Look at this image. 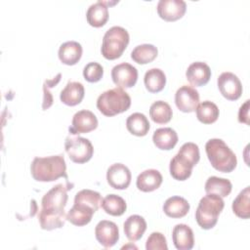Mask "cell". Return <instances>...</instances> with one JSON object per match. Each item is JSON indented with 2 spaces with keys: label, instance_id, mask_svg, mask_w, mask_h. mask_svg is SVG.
I'll use <instances>...</instances> for the list:
<instances>
[{
  "label": "cell",
  "instance_id": "3",
  "mask_svg": "<svg viewBox=\"0 0 250 250\" xmlns=\"http://www.w3.org/2000/svg\"><path fill=\"white\" fill-rule=\"evenodd\" d=\"M200 158L198 146L194 143H185L178 153L170 161V174L178 181H185L190 177L192 168Z\"/></svg>",
  "mask_w": 250,
  "mask_h": 250
},
{
  "label": "cell",
  "instance_id": "38",
  "mask_svg": "<svg viewBox=\"0 0 250 250\" xmlns=\"http://www.w3.org/2000/svg\"><path fill=\"white\" fill-rule=\"evenodd\" d=\"M54 99L52 94L49 91V88L44 84L43 85V103H42V109L46 110L53 104Z\"/></svg>",
  "mask_w": 250,
  "mask_h": 250
},
{
  "label": "cell",
  "instance_id": "15",
  "mask_svg": "<svg viewBox=\"0 0 250 250\" xmlns=\"http://www.w3.org/2000/svg\"><path fill=\"white\" fill-rule=\"evenodd\" d=\"M156 9L161 19L167 21H174L185 15L187 4L184 0H159Z\"/></svg>",
  "mask_w": 250,
  "mask_h": 250
},
{
  "label": "cell",
  "instance_id": "2",
  "mask_svg": "<svg viewBox=\"0 0 250 250\" xmlns=\"http://www.w3.org/2000/svg\"><path fill=\"white\" fill-rule=\"evenodd\" d=\"M30 172L37 182H53L62 177L67 180L66 164L62 154L35 157L31 162Z\"/></svg>",
  "mask_w": 250,
  "mask_h": 250
},
{
  "label": "cell",
  "instance_id": "31",
  "mask_svg": "<svg viewBox=\"0 0 250 250\" xmlns=\"http://www.w3.org/2000/svg\"><path fill=\"white\" fill-rule=\"evenodd\" d=\"M157 48L152 44H141L136 46L131 52V58L140 64L151 62L157 57Z\"/></svg>",
  "mask_w": 250,
  "mask_h": 250
},
{
  "label": "cell",
  "instance_id": "17",
  "mask_svg": "<svg viewBox=\"0 0 250 250\" xmlns=\"http://www.w3.org/2000/svg\"><path fill=\"white\" fill-rule=\"evenodd\" d=\"M186 77L192 86H203L211 78V69L203 62H194L188 65L186 71Z\"/></svg>",
  "mask_w": 250,
  "mask_h": 250
},
{
  "label": "cell",
  "instance_id": "7",
  "mask_svg": "<svg viewBox=\"0 0 250 250\" xmlns=\"http://www.w3.org/2000/svg\"><path fill=\"white\" fill-rule=\"evenodd\" d=\"M129 33L122 26H112L108 28L104 37L101 52L107 60H115L121 57L129 44Z\"/></svg>",
  "mask_w": 250,
  "mask_h": 250
},
{
  "label": "cell",
  "instance_id": "27",
  "mask_svg": "<svg viewBox=\"0 0 250 250\" xmlns=\"http://www.w3.org/2000/svg\"><path fill=\"white\" fill-rule=\"evenodd\" d=\"M144 82L148 92L158 93L162 91L166 85V75L160 68L153 67L146 72Z\"/></svg>",
  "mask_w": 250,
  "mask_h": 250
},
{
  "label": "cell",
  "instance_id": "35",
  "mask_svg": "<svg viewBox=\"0 0 250 250\" xmlns=\"http://www.w3.org/2000/svg\"><path fill=\"white\" fill-rule=\"evenodd\" d=\"M103 75L104 67L97 62H88L83 68V76L88 82H98L102 79Z\"/></svg>",
  "mask_w": 250,
  "mask_h": 250
},
{
  "label": "cell",
  "instance_id": "10",
  "mask_svg": "<svg viewBox=\"0 0 250 250\" xmlns=\"http://www.w3.org/2000/svg\"><path fill=\"white\" fill-rule=\"evenodd\" d=\"M111 78L118 87L131 88L138 80V70L128 62H121L112 67Z\"/></svg>",
  "mask_w": 250,
  "mask_h": 250
},
{
  "label": "cell",
  "instance_id": "12",
  "mask_svg": "<svg viewBox=\"0 0 250 250\" xmlns=\"http://www.w3.org/2000/svg\"><path fill=\"white\" fill-rule=\"evenodd\" d=\"M98 127L97 116L90 110L82 109L77 111L71 121V125L68 127V131L71 135H78L83 133H89Z\"/></svg>",
  "mask_w": 250,
  "mask_h": 250
},
{
  "label": "cell",
  "instance_id": "37",
  "mask_svg": "<svg viewBox=\"0 0 250 250\" xmlns=\"http://www.w3.org/2000/svg\"><path fill=\"white\" fill-rule=\"evenodd\" d=\"M249 100L245 101V103L240 106L239 110H238V121L240 123H245L247 125H249Z\"/></svg>",
  "mask_w": 250,
  "mask_h": 250
},
{
  "label": "cell",
  "instance_id": "8",
  "mask_svg": "<svg viewBox=\"0 0 250 250\" xmlns=\"http://www.w3.org/2000/svg\"><path fill=\"white\" fill-rule=\"evenodd\" d=\"M64 148L70 160L79 164L89 161L94 153V147L88 139L71 134L65 139Z\"/></svg>",
  "mask_w": 250,
  "mask_h": 250
},
{
  "label": "cell",
  "instance_id": "5",
  "mask_svg": "<svg viewBox=\"0 0 250 250\" xmlns=\"http://www.w3.org/2000/svg\"><path fill=\"white\" fill-rule=\"evenodd\" d=\"M225 202L223 198L215 193H206L198 203L195 211V220L203 229H210L215 227L218 217L223 211Z\"/></svg>",
  "mask_w": 250,
  "mask_h": 250
},
{
  "label": "cell",
  "instance_id": "25",
  "mask_svg": "<svg viewBox=\"0 0 250 250\" xmlns=\"http://www.w3.org/2000/svg\"><path fill=\"white\" fill-rule=\"evenodd\" d=\"M163 211L170 218H183L189 211V203L182 196H171L164 202Z\"/></svg>",
  "mask_w": 250,
  "mask_h": 250
},
{
  "label": "cell",
  "instance_id": "30",
  "mask_svg": "<svg viewBox=\"0 0 250 250\" xmlns=\"http://www.w3.org/2000/svg\"><path fill=\"white\" fill-rule=\"evenodd\" d=\"M173 115V111L169 104L164 101H156L149 107V116L153 122L157 124L168 123Z\"/></svg>",
  "mask_w": 250,
  "mask_h": 250
},
{
  "label": "cell",
  "instance_id": "9",
  "mask_svg": "<svg viewBox=\"0 0 250 250\" xmlns=\"http://www.w3.org/2000/svg\"><path fill=\"white\" fill-rule=\"evenodd\" d=\"M217 85L221 94L229 101H236L242 94V84L239 78L232 72H223L217 79Z\"/></svg>",
  "mask_w": 250,
  "mask_h": 250
},
{
  "label": "cell",
  "instance_id": "18",
  "mask_svg": "<svg viewBox=\"0 0 250 250\" xmlns=\"http://www.w3.org/2000/svg\"><path fill=\"white\" fill-rule=\"evenodd\" d=\"M96 211L89 205L82 202H74L66 214V221L77 227L89 224Z\"/></svg>",
  "mask_w": 250,
  "mask_h": 250
},
{
  "label": "cell",
  "instance_id": "32",
  "mask_svg": "<svg viewBox=\"0 0 250 250\" xmlns=\"http://www.w3.org/2000/svg\"><path fill=\"white\" fill-rule=\"evenodd\" d=\"M195 111L197 119L204 124L214 123L219 117L218 106L210 101H204L198 104Z\"/></svg>",
  "mask_w": 250,
  "mask_h": 250
},
{
  "label": "cell",
  "instance_id": "22",
  "mask_svg": "<svg viewBox=\"0 0 250 250\" xmlns=\"http://www.w3.org/2000/svg\"><path fill=\"white\" fill-rule=\"evenodd\" d=\"M123 229L126 237L134 242L141 239L144 235L146 229V222L140 215H131L125 220Z\"/></svg>",
  "mask_w": 250,
  "mask_h": 250
},
{
  "label": "cell",
  "instance_id": "20",
  "mask_svg": "<svg viewBox=\"0 0 250 250\" xmlns=\"http://www.w3.org/2000/svg\"><path fill=\"white\" fill-rule=\"evenodd\" d=\"M162 175L158 170L147 169L139 174L137 177L136 185L140 190L144 192H149L157 189L162 184Z\"/></svg>",
  "mask_w": 250,
  "mask_h": 250
},
{
  "label": "cell",
  "instance_id": "33",
  "mask_svg": "<svg viewBox=\"0 0 250 250\" xmlns=\"http://www.w3.org/2000/svg\"><path fill=\"white\" fill-rule=\"evenodd\" d=\"M249 196H250V188L246 187L238 193V195L235 197V199L232 202L231 208L233 213L241 219H248L250 216Z\"/></svg>",
  "mask_w": 250,
  "mask_h": 250
},
{
  "label": "cell",
  "instance_id": "14",
  "mask_svg": "<svg viewBox=\"0 0 250 250\" xmlns=\"http://www.w3.org/2000/svg\"><path fill=\"white\" fill-rule=\"evenodd\" d=\"M132 175L129 168L122 163L110 165L106 171V181L115 189H126L131 183Z\"/></svg>",
  "mask_w": 250,
  "mask_h": 250
},
{
  "label": "cell",
  "instance_id": "26",
  "mask_svg": "<svg viewBox=\"0 0 250 250\" xmlns=\"http://www.w3.org/2000/svg\"><path fill=\"white\" fill-rule=\"evenodd\" d=\"M127 130L138 137L146 136L149 130V122L146 116L141 112H134L127 117L126 120Z\"/></svg>",
  "mask_w": 250,
  "mask_h": 250
},
{
  "label": "cell",
  "instance_id": "4",
  "mask_svg": "<svg viewBox=\"0 0 250 250\" xmlns=\"http://www.w3.org/2000/svg\"><path fill=\"white\" fill-rule=\"evenodd\" d=\"M205 151L211 165L216 170L229 173L236 167V155L223 140L210 139L205 145Z\"/></svg>",
  "mask_w": 250,
  "mask_h": 250
},
{
  "label": "cell",
  "instance_id": "13",
  "mask_svg": "<svg viewBox=\"0 0 250 250\" xmlns=\"http://www.w3.org/2000/svg\"><path fill=\"white\" fill-rule=\"evenodd\" d=\"M95 235L98 242L104 248H110L119 239V229L115 223L107 220L100 221L95 228Z\"/></svg>",
  "mask_w": 250,
  "mask_h": 250
},
{
  "label": "cell",
  "instance_id": "39",
  "mask_svg": "<svg viewBox=\"0 0 250 250\" xmlns=\"http://www.w3.org/2000/svg\"><path fill=\"white\" fill-rule=\"evenodd\" d=\"M61 77H62V74H61V73H58L56 77H54L53 79H48V80H46L44 84H45L48 88H53V87H55V86L60 82Z\"/></svg>",
  "mask_w": 250,
  "mask_h": 250
},
{
  "label": "cell",
  "instance_id": "16",
  "mask_svg": "<svg viewBox=\"0 0 250 250\" xmlns=\"http://www.w3.org/2000/svg\"><path fill=\"white\" fill-rule=\"evenodd\" d=\"M114 2L99 0L89 6L86 12V19L90 25L94 27H101L105 24L108 20V5H114Z\"/></svg>",
  "mask_w": 250,
  "mask_h": 250
},
{
  "label": "cell",
  "instance_id": "36",
  "mask_svg": "<svg viewBox=\"0 0 250 250\" xmlns=\"http://www.w3.org/2000/svg\"><path fill=\"white\" fill-rule=\"evenodd\" d=\"M146 250H167V241L161 232L154 231L150 233L147 237L146 242Z\"/></svg>",
  "mask_w": 250,
  "mask_h": 250
},
{
  "label": "cell",
  "instance_id": "34",
  "mask_svg": "<svg viewBox=\"0 0 250 250\" xmlns=\"http://www.w3.org/2000/svg\"><path fill=\"white\" fill-rule=\"evenodd\" d=\"M74 202H82L89 206H91L95 211H97L100 208V205L102 203V196L100 192L92 189H81L75 194Z\"/></svg>",
  "mask_w": 250,
  "mask_h": 250
},
{
  "label": "cell",
  "instance_id": "28",
  "mask_svg": "<svg viewBox=\"0 0 250 250\" xmlns=\"http://www.w3.org/2000/svg\"><path fill=\"white\" fill-rule=\"evenodd\" d=\"M101 207L106 214L111 216H121L127 209V204L124 198L117 194H107L102 199Z\"/></svg>",
  "mask_w": 250,
  "mask_h": 250
},
{
  "label": "cell",
  "instance_id": "11",
  "mask_svg": "<svg viewBox=\"0 0 250 250\" xmlns=\"http://www.w3.org/2000/svg\"><path fill=\"white\" fill-rule=\"evenodd\" d=\"M175 104L183 112H192L199 104L198 91L189 85L181 86L175 94Z\"/></svg>",
  "mask_w": 250,
  "mask_h": 250
},
{
  "label": "cell",
  "instance_id": "6",
  "mask_svg": "<svg viewBox=\"0 0 250 250\" xmlns=\"http://www.w3.org/2000/svg\"><path fill=\"white\" fill-rule=\"evenodd\" d=\"M131 105L129 94L120 87H115L103 92L97 99L98 109L105 116L122 113Z\"/></svg>",
  "mask_w": 250,
  "mask_h": 250
},
{
  "label": "cell",
  "instance_id": "23",
  "mask_svg": "<svg viewBox=\"0 0 250 250\" xmlns=\"http://www.w3.org/2000/svg\"><path fill=\"white\" fill-rule=\"evenodd\" d=\"M60 61L67 65H73L79 62L82 56V46L77 41H66L59 48Z\"/></svg>",
  "mask_w": 250,
  "mask_h": 250
},
{
  "label": "cell",
  "instance_id": "1",
  "mask_svg": "<svg viewBox=\"0 0 250 250\" xmlns=\"http://www.w3.org/2000/svg\"><path fill=\"white\" fill-rule=\"evenodd\" d=\"M70 185L58 184L47 191L41 200V209L38 214V221L42 229L52 230L62 228L66 221L64 207L67 202V190Z\"/></svg>",
  "mask_w": 250,
  "mask_h": 250
},
{
  "label": "cell",
  "instance_id": "19",
  "mask_svg": "<svg viewBox=\"0 0 250 250\" xmlns=\"http://www.w3.org/2000/svg\"><path fill=\"white\" fill-rule=\"evenodd\" d=\"M172 239L178 250H190L194 245L193 231L186 224H178L174 227Z\"/></svg>",
  "mask_w": 250,
  "mask_h": 250
},
{
  "label": "cell",
  "instance_id": "21",
  "mask_svg": "<svg viewBox=\"0 0 250 250\" xmlns=\"http://www.w3.org/2000/svg\"><path fill=\"white\" fill-rule=\"evenodd\" d=\"M85 90L82 83L77 81H68L65 87L61 91L60 99L62 104L73 106L82 102Z\"/></svg>",
  "mask_w": 250,
  "mask_h": 250
},
{
  "label": "cell",
  "instance_id": "24",
  "mask_svg": "<svg viewBox=\"0 0 250 250\" xmlns=\"http://www.w3.org/2000/svg\"><path fill=\"white\" fill-rule=\"evenodd\" d=\"M152 141L157 148L170 150L178 143V134L170 127L158 128L153 133Z\"/></svg>",
  "mask_w": 250,
  "mask_h": 250
},
{
  "label": "cell",
  "instance_id": "29",
  "mask_svg": "<svg viewBox=\"0 0 250 250\" xmlns=\"http://www.w3.org/2000/svg\"><path fill=\"white\" fill-rule=\"evenodd\" d=\"M232 188V185L229 180L225 178H219L216 176H211L207 179L205 183L206 193H215L221 197L228 196Z\"/></svg>",
  "mask_w": 250,
  "mask_h": 250
}]
</instances>
